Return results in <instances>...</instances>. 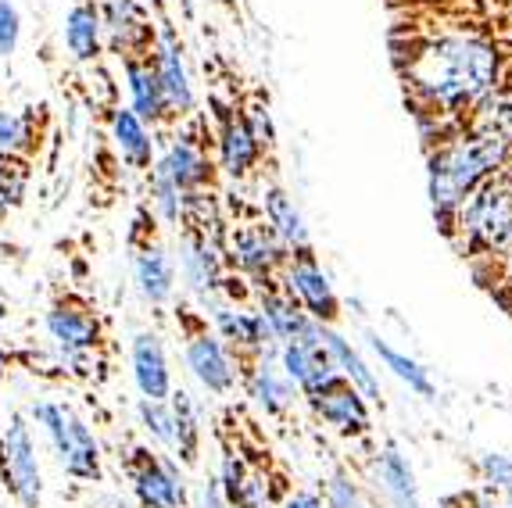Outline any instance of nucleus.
Wrapping results in <instances>:
<instances>
[{
	"instance_id": "obj_1",
	"label": "nucleus",
	"mask_w": 512,
	"mask_h": 508,
	"mask_svg": "<svg viewBox=\"0 0 512 508\" xmlns=\"http://www.w3.org/2000/svg\"><path fill=\"white\" fill-rule=\"evenodd\" d=\"M409 76L416 86H423L430 97L444 104L473 101L495 83V54L491 47L466 36H448L412 58Z\"/></svg>"
},
{
	"instance_id": "obj_2",
	"label": "nucleus",
	"mask_w": 512,
	"mask_h": 508,
	"mask_svg": "<svg viewBox=\"0 0 512 508\" xmlns=\"http://www.w3.org/2000/svg\"><path fill=\"white\" fill-rule=\"evenodd\" d=\"M505 140L498 136L477 133L473 140H459L448 151H441L434 158V204L441 212H448L452 204H459L462 197L477 187L480 179L491 176L495 169H502L505 161Z\"/></svg>"
},
{
	"instance_id": "obj_3",
	"label": "nucleus",
	"mask_w": 512,
	"mask_h": 508,
	"mask_svg": "<svg viewBox=\"0 0 512 508\" xmlns=\"http://www.w3.org/2000/svg\"><path fill=\"white\" fill-rule=\"evenodd\" d=\"M462 229L487 247H505L512 240V169L484 176V187L462 204Z\"/></svg>"
},
{
	"instance_id": "obj_4",
	"label": "nucleus",
	"mask_w": 512,
	"mask_h": 508,
	"mask_svg": "<svg viewBox=\"0 0 512 508\" xmlns=\"http://www.w3.org/2000/svg\"><path fill=\"white\" fill-rule=\"evenodd\" d=\"M36 419L47 426V433L54 437L61 451V462L72 476L79 480H97L101 476V466H97V444L90 437L83 423L69 412L65 405H36Z\"/></svg>"
},
{
	"instance_id": "obj_5",
	"label": "nucleus",
	"mask_w": 512,
	"mask_h": 508,
	"mask_svg": "<svg viewBox=\"0 0 512 508\" xmlns=\"http://www.w3.org/2000/svg\"><path fill=\"white\" fill-rule=\"evenodd\" d=\"M137 498L144 508H183V487L169 466H162L151 451H137V462L129 466Z\"/></svg>"
},
{
	"instance_id": "obj_6",
	"label": "nucleus",
	"mask_w": 512,
	"mask_h": 508,
	"mask_svg": "<svg viewBox=\"0 0 512 508\" xmlns=\"http://www.w3.org/2000/svg\"><path fill=\"white\" fill-rule=\"evenodd\" d=\"M47 326H51L54 340H58L65 351H86L97 344V315L94 308L79 301V297H65L61 305H54V312L47 315Z\"/></svg>"
},
{
	"instance_id": "obj_7",
	"label": "nucleus",
	"mask_w": 512,
	"mask_h": 508,
	"mask_svg": "<svg viewBox=\"0 0 512 508\" xmlns=\"http://www.w3.org/2000/svg\"><path fill=\"white\" fill-rule=\"evenodd\" d=\"M8 476L15 483V494L26 501V508H40V469H36V455L26 426L18 419L8 430Z\"/></svg>"
},
{
	"instance_id": "obj_8",
	"label": "nucleus",
	"mask_w": 512,
	"mask_h": 508,
	"mask_svg": "<svg viewBox=\"0 0 512 508\" xmlns=\"http://www.w3.org/2000/svg\"><path fill=\"white\" fill-rule=\"evenodd\" d=\"M133 365H137V383L144 390L147 401H162L169 394V369H165V355L158 337L140 333L133 340Z\"/></svg>"
},
{
	"instance_id": "obj_9",
	"label": "nucleus",
	"mask_w": 512,
	"mask_h": 508,
	"mask_svg": "<svg viewBox=\"0 0 512 508\" xmlns=\"http://www.w3.org/2000/svg\"><path fill=\"white\" fill-rule=\"evenodd\" d=\"M126 68H129V86H133L140 115L151 122L165 119V97H162V83H158V72H154V54L126 58Z\"/></svg>"
},
{
	"instance_id": "obj_10",
	"label": "nucleus",
	"mask_w": 512,
	"mask_h": 508,
	"mask_svg": "<svg viewBox=\"0 0 512 508\" xmlns=\"http://www.w3.org/2000/svg\"><path fill=\"white\" fill-rule=\"evenodd\" d=\"M187 358H190L194 373L201 376V383H205L208 390H226L233 383L230 362H226V355H222L219 340H212L208 333H201V337H190Z\"/></svg>"
},
{
	"instance_id": "obj_11",
	"label": "nucleus",
	"mask_w": 512,
	"mask_h": 508,
	"mask_svg": "<svg viewBox=\"0 0 512 508\" xmlns=\"http://www.w3.org/2000/svg\"><path fill=\"white\" fill-rule=\"evenodd\" d=\"M154 72H158V83H162V97H165V111H183L190 108V86H187V76H183L180 68V58L172 47H162V51L154 54Z\"/></svg>"
},
{
	"instance_id": "obj_12",
	"label": "nucleus",
	"mask_w": 512,
	"mask_h": 508,
	"mask_svg": "<svg viewBox=\"0 0 512 508\" xmlns=\"http://www.w3.org/2000/svg\"><path fill=\"white\" fill-rule=\"evenodd\" d=\"M222 154H226V169H230L233 176H244V172L251 169L258 144L244 119H233V115L226 119V126H222Z\"/></svg>"
},
{
	"instance_id": "obj_13",
	"label": "nucleus",
	"mask_w": 512,
	"mask_h": 508,
	"mask_svg": "<svg viewBox=\"0 0 512 508\" xmlns=\"http://www.w3.org/2000/svg\"><path fill=\"white\" fill-rule=\"evenodd\" d=\"M323 401H316L319 412L341 430H362L366 426V408H362L359 394L351 387H333L330 394H319Z\"/></svg>"
},
{
	"instance_id": "obj_14",
	"label": "nucleus",
	"mask_w": 512,
	"mask_h": 508,
	"mask_svg": "<svg viewBox=\"0 0 512 508\" xmlns=\"http://www.w3.org/2000/svg\"><path fill=\"white\" fill-rule=\"evenodd\" d=\"M97 29H101V18H97L94 4H76L69 15V47L79 61L94 58L97 54Z\"/></svg>"
},
{
	"instance_id": "obj_15",
	"label": "nucleus",
	"mask_w": 512,
	"mask_h": 508,
	"mask_svg": "<svg viewBox=\"0 0 512 508\" xmlns=\"http://www.w3.org/2000/svg\"><path fill=\"white\" fill-rule=\"evenodd\" d=\"M294 287H298V294L308 301V308L319 315V319H333L337 315V297L330 294V287H326L323 272L312 269V265H298L294 269Z\"/></svg>"
},
{
	"instance_id": "obj_16",
	"label": "nucleus",
	"mask_w": 512,
	"mask_h": 508,
	"mask_svg": "<svg viewBox=\"0 0 512 508\" xmlns=\"http://www.w3.org/2000/svg\"><path fill=\"white\" fill-rule=\"evenodd\" d=\"M137 276H140V283H144V294L151 297V301H162V297H169L172 269H169L165 254L158 251V247L147 244L144 251L137 254Z\"/></svg>"
},
{
	"instance_id": "obj_17",
	"label": "nucleus",
	"mask_w": 512,
	"mask_h": 508,
	"mask_svg": "<svg viewBox=\"0 0 512 508\" xmlns=\"http://www.w3.org/2000/svg\"><path fill=\"white\" fill-rule=\"evenodd\" d=\"M115 133H119L122 154H126L137 169H151V140H147L144 126L137 122L133 111H119V115H115Z\"/></svg>"
},
{
	"instance_id": "obj_18",
	"label": "nucleus",
	"mask_w": 512,
	"mask_h": 508,
	"mask_svg": "<svg viewBox=\"0 0 512 508\" xmlns=\"http://www.w3.org/2000/svg\"><path fill=\"white\" fill-rule=\"evenodd\" d=\"M29 161L18 154H0V208H15L26 194Z\"/></svg>"
},
{
	"instance_id": "obj_19",
	"label": "nucleus",
	"mask_w": 512,
	"mask_h": 508,
	"mask_svg": "<svg viewBox=\"0 0 512 508\" xmlns=\"http://www.w3.org/2000/svg\"><path fill=\"white\" fill-rule=\"evenodd\" d=\"M477 129L487 136H498L509 144L512 140V94H498L484 104V111L477 115Z\"/></svg>"
},
{
	"instance_id": "obj_20",
	"label": "nucleus",
	"mask_w": 512,
	"mask_h": 508,
	"mask_svg": "<svg viewBox=\"0 0 512 508\" xmlns=\"http://www.w3.org/2000/svg\"><path fill=\"white\" fill-rule=\"evenodd\" d=\"M265 208H269V219H273V226L280 229L283 237L291 240V244H305V229H301L298 212H294L291 201H287V197H283L280 190H273V194H269Z\"/></svg>"
},
{
	"instance_id": "obj_21",
	"label": "nucleus",
	"mask_w": 512,
	"mask_h": 508,
	"mask_svg": "<svg viewBox=\"0 0 512 508\" xmlns=\"http://www.w3.org/2000/svg\"><path fill=\"white\" fill-rule=\"evenodd\" d=\"M172 426L180 430V455L183 462H194L197 451V423H194V408H190L187 394H176V405H172Z\"/></svg>"
},
{
	"instance_id": "obj_22",
	"label": "nucleus",
	"mask_w": 512,
	"mask_h": 508,
	"mask_svg": "<svg viewBox=\"0 0 512 508\" xmlns=\"http://www.w3.org/2000/svg\"><path fill=\"white\" fill-rule=\"evenodd\" d=\"M233 247H237V262L248 265V269H265L273 262V247H269V240L262 233H240L233 240Z\"/></svg>"
},
{
	"instance_id": "obj_23",
	"label": "nucleus",
	"mask_w": 512,
	"mask_h": 508,
	"mask_svg": "<svg viewBox=\"0 0 512 508\" xmlns=\"http://www.w3.org/2000/svg\"><path fill=\"white\" fill-rule=\"evenodd\" d=\"M323 340H326V344H330V351H333V355H341V362H344V365H348V373H351V376H355V380H359V383H362V387H366V390H369V394H376V383H373V380H369V373H366V365H362V362H359V355H355V351H351V348H348V344H344V340H341V337H337V333H323Z\"/></svg>"
},
{
	"instance_id": "obj_24",
	"label": "nucleus",
	"mask_w": 512,
	"mask_h": 508,
	"mask_svg": "<svg viewBox=\"0 0 512 508\" xmlns=\"http://www.w3.org/2000/svg\"><path fill=\"white\" fill-rule=\"evenodd\" d=\"M376 351H380V355L387 358V365H394V373L402 376V380H409L412 387L419 390V394H430L427 376L419 373V365H416V362H409V358H402V355H398V351H391V348H387V344H380V340H376Z\"/></svg>"
},
{
	"instance_id": "obj_25",
	"label": "nucleus",
	"mask_w": 512,
	"mask_h": 508,
	"mask_svg": "<svg viewBox=\"0 0 512 508\" xmlns=\"http://www.w3.org/2000/svg\"><path fill=\"white\" fill-rule=\"evenodd\" d=\"M18 40V11L11 0H0V54L8 58Z\"/></svg>"
},
{
	"instance_id": "obj_26",
	"label": "nucleus",
	"mask_w": 512,
	"mask_h": 508,
	"mask_svg": "<svg viewBox=\"0 0 512 508\" xmlns=\"http://www.w3.org/2000/svg\"><path fill=\"white\" fill-rule=\"evenodd\" d=\"M140 415H144L147 423H151V430L162 437V441H172V415L162 408V401H147L140 405Z\"/></svg>"
},
{
	"instance_id": "obj_27",
	"label": "nucleus",
	"mask_w": 512,
	"mask_h": 508,
	"mask_svg": "<svg viewBox=\"0 0 512 508\" xmlns=\"http://www.w3.org/2000/svg\"><path fill=\"white\" fill-rule=\"evenodd\" d=\"M26 140V122L15 119V115H8V111H0V147H18Z\"/></svg>"
},
{
	"instance_id": "obj_28",
	"label": "nucleus",
	"mask_w": 512,
	"mask_h": 508,
	"mask_svg": "<svg viewBox=\"0 0 512 508\" xmlns=\"http://www.w3.org/2000/svg\"><path fill=\"white\" fill-rule=\"evenodd\" d=\"M387 476H391V483L398 487L402 494H412V476L405 473L402 458L394 455V451H387Z\"/></svg>"
},
{
	"instance_id": "obj_29",
	"label": "nucleus",
	"mask_w": 512,
	"mask_h": 508,
	"mask_svg": "<svg viewBox=\"0 0 512 508\" xmlns=\"http://www.w3.org/2000/svg\"><path fill=\"white\" fill-rule=\"evenodd\" d=\"M258 394H262V401H269V405H280V401L283 398H287V390H283V387H276V383H273V376H269V373H262V376H258Z\"/></svg>"
},
{
	"instance_id": "obj_30",
	"label": "nucleus",
	"mask_w": 512,
	"mask_h": 508,
	"mask_svg": "<svg viewBox=\"0 0 512 508\" xmlns=\"http://www.w3.org/2000/svg\"><path fill=\"white\" fill-rule=\"evenodd\" d=\"M487 469H491L495 476H502L505 483H512V466L509 462H502V458H487Z\"/></svg>"
},
{
	"instance_id": "obj_31",
	"label": "nucleus",
	"mask_w": 512,
	"mask_h": 508,
	"mask_svg": "<svg viewBox=\"0 0 512 508\" xmlns=\"http://www.w3.org/2000/svg\"><path fill=\"white\" fill-rule=\"evenodd\" d=\"M287 508H323V501H319V498H312V494H301V498H294Z\"/></svg>"
},
{
	"instance_id": "obj_32",
	"label": "nucleus",
	"mask_w": 512,
	"mask_h": 508,
	"mask_svg": "<svg viewBox=\"0 0 512 508\" xmlns=\"http://www.w3.org/2000/svg\"><path fill=\"white\" fill-rule=\"evenodd\" d=\"M205 508H219V494H215V487H208L205 491Z\"/></svg>"
},
{
	"instance_id": "obj_33",
	"label": "nucleus",
	"mask_w": 512,
	"mask_h": 508,
	"mask_svg": "<svg viewBox=\"0 0 512 508\" xmlns=\"http://www.w3.org/2000/svg\"><path fill=\"white\" fill-rule=\"evenodd\" d=\"M4 365H8V358L0 355V380H4Z\"/></svg>"
},
{
	"instance_id": "obj_34",
	"label": "nucleus",
	"mask_w": 512,
	"mask_h": 508,
	"mask_svg": "<svg viewBox=\"0 0 512 508\" xmlns=\"http://www.w3.org/2000/svg\"><path fill=\"white\" fill-rule=\"evenodd\" d=\"M0 319H4V308H0Z\"/></svg>"
}]
</instances>
